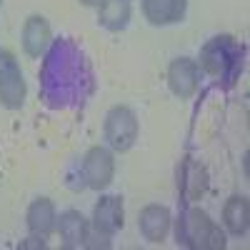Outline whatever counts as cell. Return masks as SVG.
<instances>
[{"mask_svg":"<svg viewBox=\"0 0 250 250\" xmlns=\"http://www.w3.org/2000/svg\"><path fill=\"white\" fill-rule=\"evenodd\" d=\"M0 55H3V48H0Z\"/></svg>","mask_w":250,"mask_h":250,"instance_id":"20","label":"cell"},{"mask_svg":"<svg viewBox=\"0 0 250 250\" xmlns=\"http://www.w3.org/2000/svg\"><path fill=\"white\" fill-rule=\"evenodd\" d=\"M110 245H113V243H110V235L95 230V228L90 225V230H88V235H85V243H83V248H103V250H108Z\"/></svg>","mask_w":250,"mask_h":250,"instance_id":"17","label":"cell"},{"mask_svg":"<svg viewBox=\"0 0 250 250\" xmlns=\"http://www.w3.org/2000/svg\"><path fill=\"white\" fill-rule=\"evenodd\" d=\"M0 3H3V0H0Z\"/></svg>","mask_w":250,"mask_h":250,"instance_id":"21","label":"cell"},{"mask_svg":"<svg viewBox=\"0 0 250 250\" xmlns=\"http://www.w3.org/2000/svg\"><path fill=\"white\" fill-rule=\"evenodd\" d=\"M205 170L200 168L198 163H185L183 170H180V180H178V188L180 193L188 198V200H198L203 193H205Z\"/></svg>","mask_w":250,"mask_h":250,"instance_id":"16","label":"cell"},{"mask_svg":"<svg viewBox=\"0 0 250 250\" xmlns=\"http://www.w3.org/2000/svg\"><path fill=\"white\" fill-rule=\"evenodd\" d=\"M223 228L230 235L243 238L250 228V203L245 195H233L223 205Z\"/></svg>","mask_w":250,"mask_h":250,"instance_id":"14","label":"cell"},{"mask_svg":"<svg viewBox=\"0 0 250 250\" xmlns=\"http://www.w3.org/2000/svg\"><path fill=\"white\" fill-rule=\"evenodd\" d=\"M243 60H245V48L238 38L233 35H215L200 48L198 65L200 73L220 80L225 88L235 85V80L243 73Z\"/></svg>","mask_w":250,"mask_h":250,"instance_id":"2","label":"cell"},{"mask_svg":"<svg viewBox=\"0 0 250 250\" xmlns=\"http://www.w3.org/2000/svg\"><path fill=\"white\" fill-rule=\"evenodd\" d=\"M90 225L95 230L105 233V235H115L120 228L125 225V208H123V198L120 195H100V200L93 208V218Z\"/></svg>","mask_w":250,"mask_h":250,"instance_id":"8","label":"cell"},{"mask_svg":"<svg viewBox=\"0 0 250 250\" xmlns=\"http://www.w3.org/2000/svg\"><path fill=\"white\" fill-rule=\"evenodd\" d=\"M40 100L50 110L83 108L95 93L93 65L73 38H58L43 55L38 73Z\"/></svg>","mask_w":250,"mask_h":250,"instance_id":"1","label":"cell"},{"mask_svg":"<svg viewBox=\"0 0 250 250\" xmlns=\"http://www.w3.org/2000/svg\"><path fill=\"white\" fill-rule=\"evenodd\" d=\"M130 13V0H103L98 5V23L110 33H120L128 28Z\"/></svg>","mask_w":250,"mask_h":250,"instance_id":"15","label":"cell"},{"mask_svg":"<svg viewBox=\"0 0 250 250\" xmlns=\"http://www.w3.org/2000/svg\"><path fill=\"white\" fill-rule=\"evenodd\" d=\"M200 78H203L200 65L193 58H175L168 65V88L180 100H188L198 93Z\"/></svg>","mask_w":250,"mask_h":250,"instance_id":"7","label":"cell"},{"mask_svg":"<svg viewBox=\"0 0 250 250\" xmlns=\"http://www.w3.org/2000/svg\"><path fill=\"white\" fill-rule=\"evenodd\" d=\"M83 180L90 190H105L115 178V155L108 145H93V148L83 155L80 165Z\"/></svg>","mask_w":250,"mask_h":250,"instance_id":"6","label":"cell"},{"mask_svg":"<svg viewBox=\"0 0 250 250\" xmlns=\"http://www.w3.org/2000/svg\"><path fill=\"white\" fill-rule=\"evenodd\" d=\"M138 115L128 105H115L105 113V123H103V138L105 145L115 153L130 150L138 140Z\"/></svg>","mask_w":250,"mask_h":250,"instance_id":"4","label":"cell"},{"mask_svg":"<svg viewBox=\"0 0 250 250\" xmlns=\"http://www.w3.org/2000/svg\"><path fill=\"white\" fill-rule=\"evenodd\" d=\"M90 230V220L83 215L80 210H62L58 215V223H55V233L60 238V245L62 248H83V243H85V235Z\"/></svg>","mask_w":250,"mask_h":250,"instance_id":"11","label":"cell"},{"mask_svg":"<svg viewBox=\"0 0 250 250\" xmlns=\"http://www.w3.org/2000/svg\"><path fill=\"white\" fill-rule=\"evenodd\" d=\"M48 238H40V235H33L30 233V238H25V240H20V250H25V248H48V243H45Z\"/></svg>","mask_w":250,"mask_h":250,"instance_id":"18","label":"cell"},{"mask_svg":"<svg viewBox=\"0 0 250 250\" xmlns=\"http://www.w3.org/2000/svg\"><path fill=\"white\" fill-rule=\"evenodd\" d=\"M25 98L28 85L23 70H20V62L15 53L3 50V55H0V105L8 110H20L25 105Z\"/></svg>","mask_w":250,"mask_h":250,"instance_id":"5","label":"cell"},{"mask_svg":"<svg viewBox=\"0 0 250 250\" xmlns=\"http://www.w3.org/2000/svg\"><path fill=\"white\" fill-rule=\"evenodd\" d=\"M80 3H83V5H88V8H98L103 0H80Z\"/></svg>","mask_w":250,"mask_h":250,"instance_id":"19","label":"cell"},{"mask_svg":"<svg viewBox=\"0 0 250 250\" xmlns=\"http://www.w3.org/2000/svg\"><path fill=\"white\" fill-rule=\"evenodd\" d=\"M20 43H23V50L28 58H43L45 50L53 43V30L50 23L43 15H30L23 23V33H20Z\"/></svg>","mask_w":250,"mask_h":250,"instance_id":"10","label":"cell"},{"mask_svg":"<svg viewBox=\"0 0 250 250\" xmlns=\"http://www.w3.org/2000/svg\"><path fill=\"white\" fill-rule=\"evenodd\" d=\"M175 243L193 250H223L228 245L225 230L203 208L190 205L175 220Z\"/></svg>","mask_w":250,"mask_h":250,"instance_id":"3","label":"cell"},{"mask_svg":"<svg viewBox=\"0 0 250 250\" xmlns=\"http://www.w3.org/2000/svg\"><path fill=\"white\" fill-rule=\"evenodd\" d=\"M173 228V215L165 205H145L138 213V230L148 243H163Z\"/></svg>","mask_w":250,"mask_h":250,"instance_id":"9","label":"cell"},{"mask_svg":"<svg viewBox=\"0 0 250 250\" xmlns=\"http://www.w3.org/2000/svg\"><path fill=\"white\" fill-rule=\"evenodd\" d=\"M55 223H58V210L50 198H35L28 205V213H25L28 233L40 235V238H50L55 233Z\"/></svg>","mask_w":250,"mask_h":250,"instance_id":"13","label":"cell"},{"mask_svg":"<svg viewBox=\"0 0 250 250\" xmlns=\"http://www.w3.org/2000/svg\"><path fill=\"white\" fill-rule=\"evenodd\" d=\"M140 8L150 25H178L185 20L188 0H143Z\"/></svg>","mask_w":250,"mask_h":250,"instance_id":"12","label":"cell"}]
</instances>
